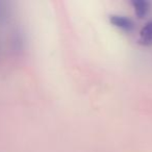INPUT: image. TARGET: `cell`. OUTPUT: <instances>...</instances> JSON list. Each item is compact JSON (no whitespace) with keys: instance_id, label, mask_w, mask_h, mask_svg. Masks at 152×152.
<instances>
[{"instance_id":"1","label":"cell","mask_w":152,"mask_h":152,"mask_svg":"<svg viewBox=\"0 0 152 152\" xmlns=\"http://www.w3.org/2000/svg\"><path fill=\"white\" fill-rule=\"evenodd\" d=\"M110 21L114 26L124 31H131L134 28V22L127 16L123 15H112L110 16Z\"/></svg>"},{"instance_id":"2","label":"cell","mask_w":152,"mask_h":152,"mask_svg":"<svg viewBox=\"0 0 152 152\" xmlns=\"http://www.w3.org/2000/svg\"><path fill=\"white\" fill-rule=\"evenodd\" d=\"M140 41L145 45L152 44V20L146 23L140 32Z\"/></svg>"},{"instance_id":"3","label":"cell","mask_w":152,"mask_h":152,"mask_svg":"<svg viewBox=\"0 0 152 152\" xmlns=\"http://www.w3.org/2000/svg\"><path fill=\"white\" fill-rule=\"evenodd\" d=\"M132 5L135 11V14L141 18L145 17L148 14V12L150 11V3L148 2V1H145V0H137V1H133Z\"/></svg>"}]
</instances>
